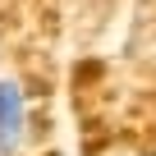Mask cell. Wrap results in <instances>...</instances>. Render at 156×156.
Listing matches in <instances>:
<instances>
[{"instance_id": "cell-1", "label": "cell", "mask_w": 156, "mask_h": 156, "mask_svg": "<svg viewBox=\"0 0 156 156\" xmlns=\"http://www.w3.org/2000/svg\"><path fill=\"white\" fill-rule=\"evenodd\" d=\"M28 124H32V110H28L23 83L0 78V156H19L28 147Z\"/></svg>"}]
</instances>
